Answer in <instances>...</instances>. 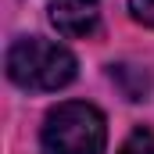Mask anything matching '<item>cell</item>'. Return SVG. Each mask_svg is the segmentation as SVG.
Listing matches in <instances>:
<instances>
[{"label":"cell","mask_w":154,"mask_h":154,"mask_svg":"<svg viewBox=\"0 0 154 154\" xmlns=\"http://www.w3.org/2000/svg\"><path fill=\"white\" fill-rule=\"evenodd\" d=\"M118 154H154V133L151 129H133L129 140L118 147Z\"/></svg>","instance_id":"4"},{"label":"cell","mask_w":154,"mask_h":154,"mask_svg":"<svg viewBox=\"0 0 154 154\" xmlns=\"http://www.w3.org/2000/svg\"><path fill=\"white\" fill-rule=\"evenodd\" d=\"M129 14H133V22L154 29V0H129Z\"/></svg>","instance_id":"5"},{"label":"cell","mask_w":154,"mask_h":154,"mask_svg":"<svg viewBox=\"0 0 154 154\" xmlns=\"http://www.w3.org/2000/svg\"><path fill=\"white\" fill-rule=\"evenodd\" d=\"M50 25L68 39L93 36L100 25V0H50Z\"/></svg>","instance_id":"3"},{"label":"cell","mask_w":154,"mask_h":154,"mask_svg":"<svg viewBox=\"0 0 154 154\" xmlns=\"http://www.w3.org/2000/svg\"><path fill=\"white\" fill-rule=\"evenodd\" d=\"M43 147L50 154H108V122L86 100H65L43 118Z\"/></svg>","instance_id":"2"},{"label":"cell","mask_w":154,"mask_h":154,"mask_svg":"<svg viewBox=\"0 0 154 154\" xmlns=\"http://www.w3.org/2000/svg\"><path fill=\"white\" fill-rule=\"evenodd\" d=\"M4 68L7 79L18 86V90H29V93H54V90H65L72 79L79 75V61L75 54L54 39L43 36H22L7 47V57H4Z\"/></svg>","instance_id":"1"}]
</instances>
